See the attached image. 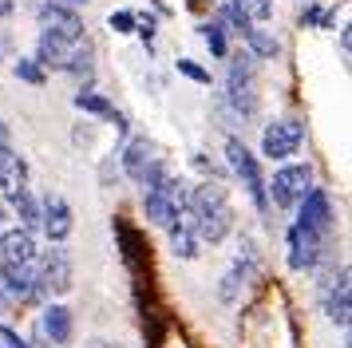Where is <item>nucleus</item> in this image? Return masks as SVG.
Wrapping results in <instances>:
<instances>
[{"mask_svg":"<svg viewBox=\"0 0 352 348\" xmlns=\"http://www.w3.org/2000/svg\"><path fill=\"white\" fill-rule=\"evenodd\" d=\"M309 186H313V166H309V162H285V166H277L273 178L265 182V194H270L273 206L293 210V206L305 198Z\"/></svg>","mask_w":352,"mask_h":348,"instance_id":"3","label":"nucleus"},{"mask_svg":"<svg viewBox=\"0 0 352 348\" xmlns=\"http://www.w3.org/2000/svg\"><path fill=\"white\" fill-rule=\"evenodd\" d=\"M64 72L87 79L83 87H91V72H96V44H91L87 36H80V40L72 44V56H67V67H64Z\"/></svg>","mask_w":352,"mask_h":348,"instance_id":"18","label":"nucleus"},{"mask_svg":"<svg viewBox=\"0 0 352 348\" xmlns=\"http://www.w3.org/2000/svg\"><path fill=\"white\" fill-rule=\"evenodd\" d=\"M202 40H206V47H210V56L214 60H226V28L218 24V20H210V24H202Z\"/></svg>","mask_w":352,"mask_h":348,"instance_id":"25","label":"nucleus"},{"mask_svg":"<svg viewBox=\"0 0 352 348\" xmlns=\"http://www.w3.org/2000/svg\"><path fill=\"white\" fill-rule=\"evenodd\" d=\"M166 234H170V253H175L178 261H194L198 257V230H194V218L190 210H182L175 218V226H166Z\"/></svg>","mask_w":352,"mask_h":348,"instance_id":"12","label":"nucleus"},{"mask_svg":"<svg viewBox=\"0 0 352 348\" xmlns=\"http://www.w3.org/2000/svg\"><path fill=\"white\" fill-rule=\"evenodd\" d=\"M91 348H127V345H111V340H91Z\"/></svg>","mask_w":352,"mask_h":348,"instance_id":"35","label":"nucleus"},{"mask_svg":"<svg viewBox=\"0 0 352 348\" xmlns=\"http://www.w3.org/2000/svg\"><path fill=\"white\" fill-rule=\"evenodd\" d=\"M226 87H257V60L245 52V56H234L230 60V72H226Z\"/></svg>","mask_w":352,"mask_h":348,"instance_id":"21","label":"nucleus"},{"mask_svg":"<svg viewBox=\"0 0 352 348\" xmlns=\"http://www.w3.org/2000/svg\"><path fill=\"white\" fill-rule=\"evenodd\" d=\"M226 162H230V171L241 178V186L250 190V198H254V206L265 214L270 210V194H265V178H261V162H257V155L245 146V142L238 139V135H230L226 139Z\"/></svg>","mask_w":352,"mask_h":348,"instance_id":"2","label":"nucleus"},{"mask_svg":"<svg viewBox=\"0 0 352 348\" xmlns=\"http://www.w3.org/2000/svg\"><path fill=\"white\" fill-rule=\"evenodd\" d=\"M8 305H12V301L4 297V289H0V313H8Z\"/></svg>","mask_w":352,"mask_h":348,"instance_id":"36","label":"nucleus"},{"mask_svg":"<svg viewBox=\"0 0 352 348\" xmlns=\"http://www.w3.org/2000/svg\"><path fill=\"white\" fill-rule=\"evenodd\" d=\"M301 142H305L301 119H273L261 131V155L270 158V162H289V158L301 151Z\"/></svg>","mask_w":352,"mask_h":348,"instance_id":"4","label":"nucleus"},{"mask_svg":"<svg viewBox=\"0 0 352 348\" xmlns=\"http://www.w3.org/2000/svg\"><path fill=\"white\" fill-rule=\"evenodd\" d=\"M72 44L76 40H60V36H52V32H40V40H36V56L32 60L44 67V72H64L67 67V56H72Z\"/></svg>","mask_w":352,"mask_h":348,"instance_id":"14","label":"nucleus"},{"mask_svg":"<svg viewBox=\"0 0 352 348\" xmlns=\"http://www.w3.org/2000/svg\"><path fill=\"white\" fill-rule=\"evenodd\" d=\"M218 24H222L226 32H234V36H241V40H245V32L254 28V24H250V16H245V12H238V8H234L230 0H222V16H218Z\"/></svg>","mask_w":352,"mask_h":348,"instance_id":"23","label":"nucleus"},{"mask_svg":"<svg viewBox=\"0 0 352 348\" xmlns=\"http://www.w3.org/2000/svg\"><path fill=\"white\" fill-rule=\"evenodd\" d=\"M0 261H36V234L24 226H12L0 234Z\"/></svg>","mask_w":352,"mask_h":348,"instance_id":"16","label":"nucleus"},{"mask_svg":"<svg viewBox=\"0 0 352 348\" xmlns=\"http://www.w3.org/2000/svg\"><path fill=\"white\" fill-rule=\"evenodd\" d=\"M36 269V285H32V301H56L64 297L67 289H72V281H76V269H72V257H67L64 246H52V250H44V257L40 261H32Z\"/></svg>","mask_w":352,"mask_h":348,"instance_id":"1","label":"nucleus"},{"mask_svg":"<svg viewBox=\"0 0 352 348\" xmlns=\"http://www.w3.org/2000/svg\"><path fill=\"white\" fill-rule=\"evenodd\" d=\"M52 4H64V8H83L87 0H52Z\"/></svg>","mask_w":352,"mask_h":348,"instance_id":"34","label":"nucleus"},{"mask_svg":"<svg viewBox=\"0 0 352 348\" xmlns=\"http://www.w3.org/2000/svg\"><path fill=\"white\" fill-rule=\"evenodd\" d=\"M178 72L186 79H194V83H202V87H210V72L206 67H198L194 60H178Z\"/></svg>","mask_w":352,"mask_h":348,"instance_id":"28","label":"nucleus"},{"mask_svg":"<svg viewBox=\"0 0 352 348\" xmlns=\"http://www.w3.org/2000/svg\"><path fill=\"white\" fill-rule=\"evenodd\" d=\"M40 28L60 36V40H80L83 36V20L76 8H64V4H40Z\"/></svg>","mask_w":352,"mask_h":348,"instance_id":"10","label":"nucleus"},{"mask_svg":"<svg viewBox=\"0 0 352 348\" xmlns=\"http://www.w3.org/2000/svg\"><path fill=\"white\" fill-rule=\"evenodd\" d=\"M72 103H76V111H83V115H96V119H111V115H115L111 99H103V95L91 91V87H80V91L72 95Z\"/></svg>","mask_w":352,"mask_h":348,"instance_id":"22","label":"nucleus"},{"mask_svg":"<svg viewBox=\"0 0 352 348\" xmlns=\"http://www.w3.org/2000/svg\"><path fill=\"white\" fill-rule=\"evenodd\" d=\"M333 289H329V297H324V313H329V320L333 325H340V329H349V316H352V289H349V269H340L333 277Z\"/></svg>","mask_w":352,"mask_h":348,"instance_id":"15","label":"nucleus"},{"mask_svg":"<svg viewBox=\"0 0 352 348\" xmlns=\"http://www.w3.org/2000/svg\"><path fill=\"white\" fill-rule=\"evenodd\" d=\"M0 348H24V336L8 325H0Z\"/></svg>","mask_w":352,"mask_h":348,"instance_id":"29","label":"nucleus"},{"mask_svg":"<svg viewBox=\"0 0 352 348\" xmlns=\"http://www.w3.org/2000/svg\"><path fill=\"white\" fill-rule=\"evenodd\" d=\"M245 47H250V56H254V60H277V56H281V40H277L273 32L257 28V24L245 32Z\"/></svg>","mask_w":352,"mask_h":348,"instance_id":"20","label":"nucleus"},{"mask_svg":"<svg viewBox=\"0 0 352 348\" xmlns=\"http://www.w3.org/2000/svg\"><path fill=\"white\" fill-rule=\"evenodd\" d=\"M40 230H44V237H48L52 246H64L67 237H72V230H76V214H72L67 198L48 194V198L40 202Z\"/></svg>","mask_w":352,"mask_h":348,"instance_id":"6","label":"nucleus"},{"mask_svg":"<svg viewBox=\"0 0 352 348\" xmlns=\"http://www.w3.org/2000/svg\"><path fill=\"white\" fill-rule=\"evenodd\" d=\"M24 348H56V345H52V340H44V336H40V329H36V336H32V340H24Z\"/></svg>","mask_w":352,"mask_h":348,"instance_id":"32","label":"nucleus"},{"mask_svg":"<svg viewBox=\"0 0 352 348\" xmlns=\"http://www.w3.org/2000/svg\"><path fill=\"white\" fill-rule=\"evenodd\" d=\"M107 28H111L115 36H131V32H135V12H127V8H115V12L107 16Z\"/></svg>","mask_w":352,"mask_h":348,"instance_id":"27","label":"nucleus"},{"mask_svg":"<svg viewBox=\"0 0 352 348\" xmlns=\"http://www.w3.org/2000/svg\"><path fill=\"white\" fill-rule=\"evenodd\" d=\"M32 285H36V269L32 261H0V289L12 305H28L32 301Z\"/></svg>","mask_w":352,"mask_h":348,"instance_id":"8","label":"nucleus"},{"mask_svg":"<svg viewBox=\"0 0 352 348\" xmlns=\"http://www.w3.org/2000/svg\"><path fill=\"white\" fill-rule=\"evenodd\" d=\"M297 221H301L305 230H313V234H329L333 230V198H329V190H320V186H309L305 190V198L297 206Z\"/></svg>","mask_w":352,"mask_h":348,"instance_id":"7","label":"nucleus"},{"mask_svg":"<svg viewBox=\"0 0 352 348\" xmlns=\"http://www.w3.org/2000/svg\"><path fill=\"white\" fill-rule=\"evenodd\" d=\"M320 12H324V8H317V4H305V8H301V24L317 28V24H320Z\"/></svg>","mask_w":352,"mask_h":348,"instance_id":"30","label":"nucleus"},{"mask_svg":"<svg viewBox=\"0 0 352 348\" xmlns=\"http://www.w3.org/2000/svg\"><path fill=\"white\" fill-rule=\"evenodd\" d=\"M320 246H324V237L313 234V230H305L301 221H293L289 226V234H285V261L293 273H305V269H313L317 265V257H320Z\"/></svg>","mask_w":352,"mask_h":348,"instance_id":"5","label":"nucleus"},{"mask_svg":"<svg viewBox=\"0 0 352 348\" xmlns=\"http://www.w3.org/2000/svg\"><path fill=\"white\" fill-rule=\"evenodd\" d=\"M8 206L16 210V218H20V226H24V230H32V234L40 230V198H36L28 186H20L16 194L8 198Z\"/></svg>","mask_w":352,"mask_h":348,"instance_id":"19","label":"nucleus"},{"mask_svg":"<svg viewBox=\"0 0 352 348\" xmlns=\"http://www.w3.org/2000/svg\"><path fill=\"white\" fill-rule=\"evenodd\" d=\"M115 237H119V250H123V261L135 277H143V237L135 226H127L123 218H115Z\"/></svg>","mask_w":352,"mask_h":348,"instance_id":"17","label":"nucleus"},{"mask_svg":"<svg viewBox=\"0 0 352 348\" xmlns=\"http://www.w3.org/2000/svg\"><path fill=\"white\" fill-rule=\"evenodd\" d=\"M159 158H162L159 146L146 139V135H139V139H131L127 146H123V158H119V162H123V174L139 182V178H143V174L151 171L155 162H159Z\"/></svg>","mask_w":352,"mask_h":348,"instance_id":"11","label":"nucleus"},{"mask_svg":"<svg viewBox=\"0 0 352 348\" xmlns=\"http://www.w3.org/2000/svg\"><path fill=\"white\" fill-rule=\"evenodd\" d=\"M16 79H24V83H32V87H44V79H48V72L40 67V63L28 56V60H16Z\"/></svg>","mask_w":352,"mask_h":348,"instance_id":"26","label":"nucleus"},{"mask_svg":"<svg viewBox=\"0 0 352 348\" xmlns=\"http://www.w3.org/2000/svg\"><path fill=\"white\" fill-rule=\"evenodd\" d=\"M340 348H349V345H340Z\"/></svg>","mask_w":352,"mask_h":348,"instance_id":"38","label":"nucleus"},{"mask_svg":"<svg viewBox=\"0 0 352 348\" xmlns=\"http://www.w3.org/2000/svg\"><path fill=\"white\" fill-rule=\"evenodd\" d=\"M143 210H146V221H151V226L166 230V226H175V218L186 206L178 202V198H170L166 190H143Z\"/></svg>","mask_w":352,"mask_h":348,"instance_id":"13","label":"nucleus"},{"mask_svg":"<svg viewBox=\"0 0 352 348\" xmlns=\"http://www.w3.org/2000/svg\"><path fill=\"white\" fill-rule=\"evenodd\" d=\"M40 336L44 340H52V345L60 348L72 340V332H76V316H72V309L67 305H60V301H44V309H40Z\"/></svg>","mask_w":352,"mask_h":348,"instance_id":"9","label":"nucleus"},{"mask_svg":"<svg viewBox=\"0 0 352 348\" xmlns=\"http://www.w3.org/2000/svg\"><path fill=\"white\" fill-rule=\"evenodd\" d=\"M0 218H4V202H0Z\"/></svg>","mask_w":352,"mask_h":348,"instance_id":"37","label":"nucleus"},{"mask_svg":"<svg viewBox=\"0 0 352 348\" xmlns=\"http://www.w3.org/2000/svg\"><path fill=\"white\" fill-rule=\"evenodd\" d=\"M16 12V0H0V16H12Z\"/></svg>","mask_w":352,"mask_h":348,"instance_id":"33","label":"nucleus"},{"mask_svg":"<svg viewBox=\"0 0 352 348\" xmlns=\"http://www.w3.org/2000/svg\"><path fill=\"white\" fill-rule=\"evenodd\" d=\"M238 12L250 16V24H265V20H273V0H230Z\"/></svg>","mask_w":352,"mask_h":348,"instance_id":"24","label":"nucleus"},{"mask_svg":"<svg viewBox=\"0 0 352 348\" xmlns=\"http://www.w3.org/2000/svg\"><path fill=\"white\" fill-rule=\"evenodd\" d=\"M349 52H352V36L349 28H340V60H349Z\"/></svg>","mask_w":352,"mask_h":348,"instance_id":"31","label":"nucleus"}]
</instances>
